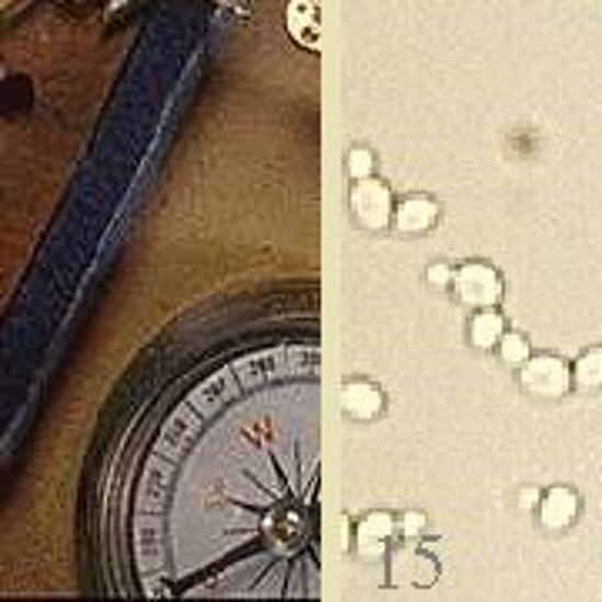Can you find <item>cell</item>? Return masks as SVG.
Masks as SVG:
<instances>
[{"label":"cell","mask_w":602,"mask_h":602,"mask_svg":"<svg viewBox=\"0 0 602 602\" xmlns=\"http://www.w3.org/2000/svg\"><path fill=\"white\" fill-rule=\"evenodd\" d=\"M391 529H395L391 515H385V512L368 515V519L362 522V529H359V549H362L365 556H382V546H385V539L391 535Z\"/></svg>","instance_id":"cell-5"},{"label":"cell","mask_w":602,"mask_h":602,"mask_svg":"<svg viewBox=\"0 0 602 602\" xmlns=\"http://www.w3.org/2000/svg\"><path fill=\"white\" fill-rule=\"evenodd\" d=\"M401 529H406L409 535H419L425 529V515L422 512H409L406 519H401Z\"/></svg>","instance_id":"cell-13"},{"label":"cell","mask_w":602,"mask_h":602,"mask_svg":"<svg viewBox=\"0 0 602 602\" xmlns=\"http://www.w3.org/2000/svg\"><path fill=\"white\" fill-rule=\"evenodd\" d=\"M349 171H352V178H368L372 174V155L368 151H355L352 155V161H349Z\"/></svg>","instance_id":"cell-12"},{"label":"cell","mask_w":602,"mask_h":602,"mask_svg":"<svg viewBox=\"0 0 602 602\" xmlns=\"http://www.w3.org/2000/svg\"><path fill=\"white\" fill-rule=\"evenodd\" d=\"M435 215H439V208L432 205V201L412 197V201H406V205L398 208L395 225H398V231H425L435 222Z\"/></svg>","instance_id":"cell-7"},{"label":"cell","mask_w":602,"mask_h":602,"mask_svg":"<svg viewBox=\"0 0 602 602\" xmlns=\"http://www.w3.org/2000/svg\"><path fill=\"white\" fill-rule=\"evenodd\" d=\"M342 409L355 419H372L382 409V395L368 382H352L342 388Z\"/></svg>","instance_id":"cell-4"},{"label":"cell","mask_w":602,"mask_h":602,"mask_svg":"<svg viewBox=\"0 0 602 602\" xmlns=\"http://www.w3.org/2000/svg\"><path fill=\"white\" fill-rule=\"evenodd\" d=\"M572 375H576V382H579L582 388H599V385H602V349L586 352V355L576 362Z\"/></svg>","instance_id":"cell-9"},{"label":"cell","mask_w":602,"mask_h":602,"mask_svg":"<svg viewBox=\"0 0 602 602\" xmlns=\"http://www.w3.org/2000/svg\"><path fill=\"white\" fill-rule=\"evenodd\" d=\"M525 355H529V345H525L522 334H506L502 339V359L506 362H525Z\"/></svg>","instance_id":"cell-11"},{"label":"cell","mask_w":602,"mask_h":602,"mask_svg":"<svg viewBox=\"0 0 602 602\" xmlns=\"http://www.w3.org/2000/svg\"><path fill=\"white\" fill-rule=\"evenodd\" d=\"M569 382H572L569 365L563 359H553V355H539L522 368V385L535 395H546V398L566 395Z\"/></svg>","instance_id":"cell-1"},{"label":"cell","mask_w":602,"mask_h":602,"mask_svg":"<svg viewBox=\"0 0 602 602\" xmlns=\"http://www.w3.org/2000/svg\"><path fill=\"white\" fill-rule=\"evenodd\" d=\"M535 499H539V496H535L532 489H525V492H522V506H532Z\"/></svg>","instance_id":"cell-15"},{"label":"cell","mask_w":602,"mask_h":602,"mask_svg":"<svg viewBox=\"0 0 602 602\" xmlns=\"http://www.w3.org/2000/svg\"><path fill=\"white\" fill-rule=\"evenodd\" d=\"M429 279H432L435 285H445V282H448V268L435 264V268H432V272H429Z\"/></svg>","instance_id":"cell-14"},{"label":"cell","mask_w":602,"mask_h":602,"mask_svg":"<svg viewBox=\"0 0 602 602\" xmlns=\"http://www.w3.org/2000/svg\"><path fill=\"white\" fill-rule=\"evenodd\" d=\"M315 4L311 0H295V4L288 8V27L292 34L305 44V47H315L318 44V31H315Z\"/></svg>","instance_id":"cell-8"},{"label":"cell","mask_w":602,"mask_h":602,"mask_svg":"<svg viewBox=\"0 0 602 602\" xmlns=\"http://www.w3.org/2000/svg\"><path fill=\"white\" fill-rule=\"evenodd\" d=\"M455 288H458L462 302L479 305V308L496 305L499 295H502V282L489 264H465L462 272L455 275Z\"/></svg>","instance_id":"cell-2"},{"label":"cell","mask_w":602,"mask_h":602,"mask_svg":"<svg viewBox=\"0 0 602 602\" xmlns=\"http://www.w3.org/2000/svg\"><path fill=\"white\" fill-rule=\"evenodd\" d=\"M473 342L479 349H492L496 342H502V318L499 315H476V321H473Z\"/></svg>","instance_id":"cell-10"},{"label":"cell","mask_w":602,"mask_h":602,"mask_svg":"<svg viewBox=\"0 0 602 602\" xmlns=\"http://www.w3.org/2000/svg\"><path fill=\"white\" fill-rule=\"evenodd\" d=\"M352 208H355V215L365 228H385L388 218H391V194H388L385 184L362 178L352 191Z\"/></svg>","instance_id":"cell-3"},{"label":"cell","mask_w":602,"mask_h":602,"mask_svg":"<svg viewBox=\"0 0 602 602\" xmlns=\"http://www.w3.org/2000/svg\"><path fill=\"white\" fill-rule=\"evenodd\" d=\"M576 509H579V499L569 489H553L543 502V522L549 529H566L576 519Z\"/></svg>","instance_id":"cell-6"}]
</instances>
